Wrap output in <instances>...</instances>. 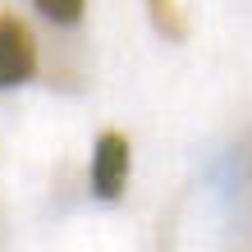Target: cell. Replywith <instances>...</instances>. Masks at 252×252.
<instances>
[{"mask_svg":"<svg viewBox=\"0 0 252 252\" xmlns=\"http://www.w3.org/2000/svg\"><path fill=\"white\" fill-rule=\"evenodd\" d=\"M37 73V41L23 19L0 14V87H19Z\"/></svg>","mask_w":252,"mask_h":252,"instance_id":"cell-1","label":"cell"},{"mask_svg":"<svg viewBox=\"0 0 252 252\" xmlns=\"http://www.w3.org/2000/svg\"><path fill=\"white\" fill-rule=\"evenodd\" d=\"M128 165H133L128 138H124V133H101L96 147H92V192H96L101 202H115L124 192Z\"/></svg>","mask_w":252,"mask_h":252,"instance_id":"cell-2","label":"cell"},{"mask_svg":"<svg viewBox=\"0 0 252 252\" xmlns=\"http://www.w3.org/2000/svg\"><path fill=\"white\" fill-rule=\"evenodd\" d=\"M147 14H152V23H156L160 37H170V41H184V37H188L184 0H147Z\"/></svg>","mask_w":252,"mask_h":252,"instance_id":"cell-3","label":"cell"},{"mask_svg":"<svg viewBox=\"0 0 252 252\" xmlns=\"http://www.w3.org/2000/svg\"><path fill=\"white\" fill-rule=\"evenodd\" d=\"M37 9L46 14L51 23H78L83 9H87V0H37Z\"/></svg>","mask_w":252,"mask_h":252,"instance_id":"cell-4","label":"cell"}]
</instances>
